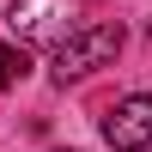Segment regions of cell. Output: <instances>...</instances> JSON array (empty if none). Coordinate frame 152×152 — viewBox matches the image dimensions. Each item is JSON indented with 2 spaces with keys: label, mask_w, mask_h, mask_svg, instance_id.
I'll return each mask as SVG.
<instances>
[{
  "label": "cell",
  "mask_w": 152,
  "mask_h": 152,
  "mask_svg": "<svg viewBox=\"0 0 152 152\" xmlns=\"http://www.w3.org/2000/svg\"><path fill=\"white\" fill-rule=\"evenodd\" d=\"M122 43H128V31H122V24H73V31L55 43V85L110 67V61L122 55Z\"/></svg>",
  "instance_id": "1"
},
{
  "label": "cell",
  "mask_w": 152,
  "mask_h": 152,
  "mask_svg": "<svg viewBox=\"0 0 152 152\" xmlns=\"http://www.w3.org/2000/svg\"><path fill=\"white\" fill-rule=\"evenodd\" d=\"M79 18H85V0H12L6 6V24L24 49H55Z\"/></svg>",
  "instance_id": "2"
},
{
  "label": "cell",
  "mask_w": 152,
  "mask_h": 152,
  "mask_svg": "<svg viewBox=\"0 0 152 152\" xmlns=\"http://www.w3.org/2000/svg\"><path fill=\"white\" fill-rule=\"evenodd\" d=\"M104 140L116 152H146L152 146V91H134V97H122L110 110L104 116Z\"/></svg>",
  "instance_id": "3"
},
{
  "label": "cell",
  "mask_w": 152,
  "mask_h": 152,
  "mask_svg": "<svg viewBox=\"0 0 152 152\" xmlns=\"http://www.w3.org/2000/svg\"><path fill=\"white\" fill-rule=\"evenodd\" d=\"M24 73H31V55H24V43H0V91H12Z\"/></svg>",
  "instance_id": "4"
},
{
  "label": "cell",
  "mask_w": 152,
  "mask_h": 152,
  "mask_svg": "<svg viewBox=\"0 0 152 152\" xmlns=\"http://www.w3.org/2000/svg\"><path fill=\"white\" fill-rule=\"evenodd\" d=\"M55 152H73V146H55Z\"/></svg>",
  "instance_id": "5"
}]
</instances>
